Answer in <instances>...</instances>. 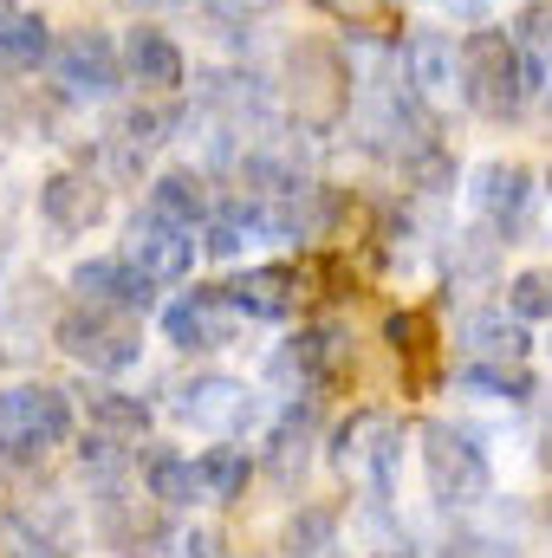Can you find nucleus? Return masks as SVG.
Masks as SVG:
<instances>
[{"mask_svg":"<svg viewBox=\"0 0 552 558\" xmlns=\"http://www.w3.org/2000/svg\"><path fill=\"white\" fill-rule=\"evenodd\" d=\"M0 364H7V351H0Z\"/></svg>","mask_w":552,"mask_h":558,"instance_id":"obj_39","label":"nucleus"},{"mask_svg":"<svg viewBox=\"0 0 552 558\" xmlns=\"http://www.w3.org/2000/svg\"><path fill=\"white\" fill-rule=\"evenodd\" d=\"M131 13H156V7H169V0H124Z\"/></svg>","mask_w":552,"mask_h":558,"instance_id":"obj_35","label":"nucleus"},{"mask_svg":"<svg viewBox=\"0 0 552 558\" xmlns=\"http://www.w3.org/2000/svg\"><path fill=\"white\" fill-rule=\"evenodd\" d=\"M404 72L422 98H448L461 92V39L435 33V26H416L410 46H404Z\"/></svg>","mask_w":552,"mask_h":558,"instance_id":"obj_19","label":"nucleus"},{"mask_svg":"<svg viewBox=\"0 0 552 558\" xmlns=\"http://www.w3.org/2000/svg\"><path fill=\"white\" fill-rule=\"evenodd\" d=\"M305 448H312V403H286L274 422V435H267V448H261V468H267V481L274 487H299V474H305Z\"/></svg>","mask_w":552,"mask_h":558,"instance_id":"obj_21","label":"nucleus"},{"mask_svg":"<svg viewBox=\"0 0 552 558\" xmlns=\"http://www.w3.org/2000/svg\"><path fill=\"white\" fill-rule=\"evenodd\" d=\"M131 267L156 279V286H182V279L195 274V228H176V221H163L156 208H143L137 221L124 228V247H118Z\"/></svg>","mask_w":552,"mask_h":558,"instance_id":"obj_9","label":"nucleus"},{"mask_svg":"<svg viewBox=\"0 0 552 558\" xmlns=\"http://www.w3.org/2000/svg\"><path fill=\"white\" fill-rule=\"evenodd\" d=\"M461 98H468V111H481L494 124H507V118L527 111L533 78H527V52H520V39L507 26L461 33Z\"/></svg>","mask_w":552,"mask_h":558,"instance_id":"obj_1","label":"nucleus"},{"mask_svg":"<svg viewBox=\"0 0 552 558\" xmlns=\"http://www.w3.org/2000/svg\"><path fill=\"white\" fill-rule=\"evenodd\" d=\"M455 384L475 390V397H488V403H533V377H527V364H461Z\"/></svg>","mask_w":552,"mask_h":558,"instance_id":"obj_27","label":"nucleus"},{"mask_svg":"<svg viewBox=\"0 0 552 558\" xmlns=\"http://www.w3.org/2000/svg\"><path fill=\"white\" fill-rule=\"evenodd\" d=\"M527 208H533V169L527 162H488L475 175V215L488 221V234H520L527 228Z\"/></svg>","mask_w":552,"mask_h":558,"instance_id":"obj_15","label":"nucleus"},{"mask_svg":"<svg viewBox=\"0 0 552 558\" xmlns=\"http://www.w3.org/2000/svg\"><path fill=\"white\" fill-rule=\"evenodd\" d=\"M92 513H98V539L118 558H163V546L176 539L169 526V507L149 500V494H131L124 474L118 481H92Z\"/></svg>","mask_w":552,"mask_h":558,"instance_id":"obj_5","label":"nucleus"},{"mask_svg":"<svg viewBox=\"0 0 552 558\" xmlns=\"http://www.w3.org/2000/svg\"><path fill=\"white\" fill-rule=\"evenodd\" d=\"M65 286H72V299H79V305H105V312H131V318H143V312L156 305V279L143 274V267H131L124 254L79 260Z\"/></svg>","mask_w":552,"mask_h":558,"instance_id":"obj_12","label":"nucleus"},{"mask_svg":"<svg viewBox=\"0 0 552 558\" xmlns=\"http://www.w3.org/2000/svg\"><path fill=\"white\" fill-rule=\"evenodd\" d=\"M52 85L72 98V105H105V98H118V85L131 78L124 72V52L105 39V33H65L59 46H52Z\"/></svg>","mask_w":552,"mask_h":558,"instance_id":"obj_6","label":"nucleus"},{"mask_svg":"<svg viewBox=\"0 0 552 558\" xmlns=\"http://www.w3.org/2000/svg\"><path fill=\"white\" fill-rule=\"evenodd\" d=\"M228 305L241 312V318H292L299 312V292H305V279L292 274V267H248V274H235L228 286Z\"/></svg>","mask_w":552,"mask_h":558,"instance_id":"obj_18","label":"nucleus"},{"mask_svg":"<svg viewBox=\"0 0 552 558\" xmlns=\"http://www.w3.org/2000/svg\"><path fill=\"white\" fill-rule=\"evenodd\" d=\"M143 208H156L163 221H176V228H208L215 221V195H208V175H195V169H163L156 182H149V202Z\"/></svg>","mask_w":552,"mask_h":558,"instance_id":"obj_20","label":"nucleus"},{"mask_svg":"<svg viewBox=\"0 0 552 558\" xmlns=\"http://www.w3.org/2000/svg\"><path fill=\"white\" fill-rule=\"evenodd\" d=\"M52 26L39 20V13H13V20H0V72H39L46 59H52Z\"/></svg>","mask_w":552,"mask_h":558,"instance_id":"obj_25","label":"nucleus"},{"mask_svg":"<svg viewBox=\"0 0 552 558\" xmlns=\"http://www.w3.org/2000/svg\"><path fill=\"white\" fill-rule=\"evenodd\" d=\"M448 558H494V546H481V539H461V553L448 546Z\"/></svg>","mask_w":552,"mask_h":558,"instance_id":"obj_34","label":"nucleus"},{"mask_svg":"<svg viewBox=\"0 0 552 558\" xmlns=\"http://www.w3.org/2000/svg\"><path fill=\"white\" fill-rule=\"evenodd\" d=\"M286 105H292L299 131L332 137L351 118V65H345V52L325 46V39H299L286 52Z\"/></svg>","mask_w":552,"mask_h":558,"instance_id":"obj_2","label":"nucleus"},{"mask_svg":"<svg viewBox=\"0 0 552 558\" xmlns=\"http://www.w3.org/2000/svg\"><path fill=\"white\" fill-rule=\"evenodd\" d=\"M461 357H468V364H527V357H533L527 318L507 312V305H475V312L461 318Z\"/></svg>","mask_w":552,"mask_h":558,"instance_id":"obj_16","label":"nucleus"},{"mask_svg":"<svg viewBox=\"0 0 552 558\" xmlns=\"http://www.w3.org/2000/svg\"><path fill=\"white\" fill-rule=\"evenodd\" d=\"M514 39H520V52H527L533 92L552 98V0H527V7L514 13Z\"/></svg>","mask_w":552,"mask_h":558,"instance_id":"obj_26","label":"nucleus"},{"mask_svg":"<svg viewBox=\"0 0 552 558\" xmlns=\"http://www.w3.org/2000/svg\"><path fill=\"white\" fill-rule=\"evenodd\" d=\"M85 422H92L98 435H111V441H143V435H149V403L131 397V390L98 384V390H85Z\"/></svg>","mask_w":552,"mask_h":558,"instance_id":"obj_23","label":"nucleus"},{"mask_svg":"<svg viewBox=\"0 0 552 558\" xmlns=\"http://www.w3.org/2000/svg\"><path fill=\"white\" fill-rule=\"evenodd\" d=\"M274 371L292 384V397L299 390H332L338 377H351V338H345V325H305L286 351L274 357Z\"/></svg>","mask_w":552,"mask_h":558,"instance_id":"obj_11","label":"nucleus"},{"mask_svg":"<svg viewBox=\"0 0 552 558\" xmlns=\"http://www.w3.org/2000/svg\"><path fill=\"white\" fill-rule=\"evenodd\" d=\"M547 526H552V500H547Z\"/></svg>","mask_w":552,"mask_h":558,"instance_id":"obj_37","label":"nucleus"},{"mask_svg":"<svg viewBox=\"0 0 552 558\" xmlns=\"http://www.w3.org/2000/svg\"><path fill=\"white\" fill-rule=\"evenodd\" d=\"M52 344L85 364L92 377H118L143 357V325L131 312H105V305H72L52 318Z\"/></svg>","mask_w":552,"mask_h":558,"instance_id":"obj_4","label":"nucleus"},{"mask_svg":"<svg viewBox=\"0 0 552 558\" xmlns=\"http://www.w3.org/2000/svg\"><path fill=\"white\" fill-rule=\"evenodd\" d=\"M507 312H520L527 325L552 318V267H520V274L507 279Z\"/></svg>","mask_w":552,"mask_h":558,"instance_id":"obj_31","label":"nucleus"},{"mask_svg":"<svg viewBox=\"0 0 552 558\" xmlns=\"http://www.w3.org/2000/svg\"><path fill=\"white\" fill-rule=\"evenodd\" d=\"M332 539H338V513L332 507H299L292 520H286V558H319L332 553Z\"/></svg>","mask_w":552,"mask_h":558,"instance_id":"obj_28","label":"nucleus"},{"mask_svg":"<svg viewBox=\"0 0 552 558\" xmlns=\"http://www.w3.org/2000/svg\"><path fill=\"white\" fill-rule=\"evenodd\" d=\"M39 221L52 234H92L105 221V182L85 169H52L39 182Z\"/></svg>","mask_w":552,"mask_h":558,"instance_id":"obj_14","label":"nucleus"},{"mask_svg":"<svg viewBox=\"0 0 552 558\" xmlns=\"http://www.w3.org/2000/svg\"><path fill=\"white\" fill-rule=\"evenodd\" d=\"M202 7H208L215 20H228V26H248V20H261L274 0H202Z\"/></svg>","mask_w":552,"mask_h":558,"instance_id":"obj_32","label":"nucleus"},{"mask_svg":"<svg viewBox=\"0 0 552 558\" xmlns=\"http://www.w3.org/2000/svg\"><path fill=\"white\" fill-rule=\"evenodd\" d=\"M137 474H143V494H149V500H163L169 513H182V507L208 500V494H202L195 461H189V454H176V448H163V441H149V454L137 461Z\"/></svg>","mask_w":552,"mask_h":558,"instance_id":"obj_22","label":"nucleus"},{"mask_svg":"<svg viewBox=\"0 0 552 558\" xmlns=\"http://www.w3.org/2000/svg\"><path fill=\"white\" fill-rule=\"evenodd\" d=\"M312 7H325V13H338V20H351V26H377V20H384L377 0H312Z\"/></svg>","mask_w":552,"mask_h":558,"instance_id":"obj_33","label":"nucleus"},{"mask_svg":"<svg viewBox=\"0 0 552 558\" xmlns=\"http://www.w3.org/2000/svg\"><path fill=\"white\" fill-rule=\"evenodd\" d=\"M195 474H202V494H208L215 507H235V500L248 494V481H254V454L235 448V441H221V448H202V454H195Z\"/></svg>","mask_w":552,"mask_h":558,"instance_id":"obj_24","label":"nucleus"},{"mask_svg":"<svg viewBox=\"0 0 552 558\" xmlns=\"http://www.w3.org/2000/svg\"><path fill=\"white\" fill-rule=\"evenodd\" d=\"M397 448H404V428L384 416V410H358V416L332 435V461H338V474L364 481L377 500H391V481H397Z\"/></svg>","mask_w":552,"mask_h":558,"instance_id":"obj_7","label":"nucleus"},{"mask_svg":"<svg viewBox=\"0 0 552 558\" xmlns=\"http://www.w3.org/2000/svg\"><path fill=\"white\" fill-rule=\"evenodd\" d=\"M0 20H13V0H0Z\"/></svg>","mask_w":552,"mask_h":558,"instance_id":"obj_36","label":"nucleus"},{"mask_svg":"<svg viewBox=\"0 0 552 558\" xmlns=\"http://www.w3.org/2000/svg\"><path fill=\"white\" fill-rule=\"evenodd\" d=\"M176 416L189 428H208V435H241L254 422V390L241 377H221V371H202L176 390Z\"/></svg>","mask_w":552,"mask_h":558,"instance_id":"obj_13","label":"nucleus"},{"mask_svg":"<svg viewBox=\"0 0 552 558\" xmlns=\"http://www.w3.org/2000/svg\"><path fill=\"white\" fill-rule=\"evenodd\" d=\"M235 331H241V312L228 305L221 286H195L176 305H163V338L176 351H221V344H235Z\"/></svg>","mask_w":552,"mask_h":558,"instance_id":"obj_10","label":"nucleus"},{"mask_svg":"<svg viewBox=\"0 0 552 558\" xmlns=\"http://www.w3.org/2000/svg\"><path fill=\"white\" fill-rule=\"evenodd\" d=\"M422 481H429V500L448 507V513H468L494 494V468L488 454L455 428V422H422Z\"/></svg>","mask_w":552,"mask_h":558,"instance_id":"obj_3","label":"nucleus"},{"mask_svg":"<svg viewBox=\"0 0 552 558\" xmlns=\"http://www.w3.org/2000/svg\"><path fill=\"white\" fill-rule=\"evenodd\" d=\"M72 435V397L59 384H7L0 390V441H26V448H59Z\"/></svg>","mask_w":552,"mask_h":558,"instance_id":"obj_8","label":"nucleus"},{"mask_svg":"<svg viewBox=\"0 0 552 558\" xmlns=\"http://www.w3.org/2000/svg\"><path fill=\"white\" fill-rule=\"evenodd\" d=\"M124 72H131V85H143L149 98H176L182 92V46L163 33V26H131L124 33Z\"/></svg>","mask_w":552,"mask_h":558,"instance_id":"obj_17","label":"nucleus"},{"mask_svg":"<svg viewBox=\"0 0 552 558\" xmlns=\"http://www.w3.org/2000/svg\"><path fill=\"white\" fill-rule=\"evenodd\" d=\"M547 195H552V175H547Z\"/></svg>","mask_w":552,"mask_h":558,"instance_id":"obj_38","label":"nucleus"},{"mask_svg":"<svg viewBox=\"0 0 552 558\" xmlns=\"http://www.w3.org/2000/svg\"><path fill=\"white\" fill-rule=\"evenodd\" d=\"M0 558H65L59 533L39 526L33 513H0Z\"/></svg>","mask_w":552,"mask_h":558,"instance_id":"obj_29","label":"nucleus"},{"mask_svg":"<svg viewBox=\"0 0 552 558\" xmlns=\"http://www.w3.org/2000/svg\"><path fill=\"white\" fill-rule=\"evenodd\" d=\"M384 344H391V351H397V357H410V364H422V357H429V351H435V318H429V312H391V318H384Z\"/></svg>","mask_w":552,"mask_h":558,"instance_id":"obj_30","label":"nucleus"}]
</instances>
